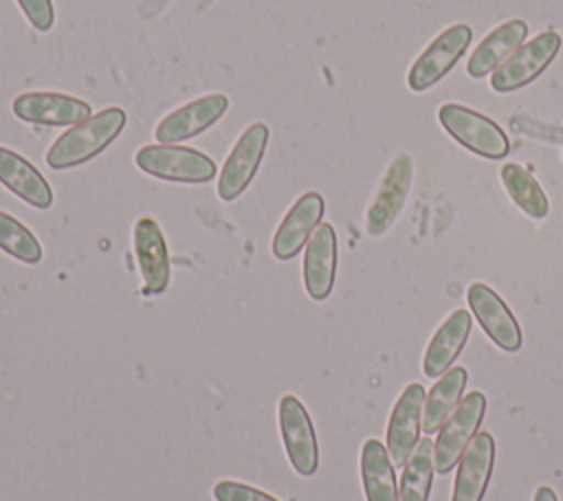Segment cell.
<instances>
[{"label":"cell","instance_id":"12","mask_svg":"<svg viewBox=\"0 0 563 501\" xmlns=\"http://www.w3.org/2000/svg\"><path fill=\"white\" fill-rule=\"evenodd\" d=\"M132 250L143 279V294H163L169 286L172 264L165 235L150 215L136 220L132 229Z\"/></svg>","mask_w":563,"mask_h":501},{"label":"cell","instance_id":"21","mask_svg":"<svg viewBox=\"0 0 563 501\" xmlns=\"http://www.w3.org/2000/svg\"><path fill=\"white\" fill-rule=\"evenodd\" d=\"M387 446L369 437L361 446V481L365 501H398V483Z\"/></svg>","mask_w":563,"mask_h":501},{"label":"cell","instance_id":"22","mask_svg":"<svg viewBox=\"0 0 563 501\" xmlns=\"http://www.w3.org/2000/svg\"><path fill=\"white\" fill-rule=\"evenodd\" d=\"M466 380H468V374L464 367H451L431 387L422 409V431L427 435L438 433L440 426L446 422V417L453 413V409L460 404Z\"/></svg>","mask_w":563,"mask_h":501},{"label":"cell","instance_id":"28","mask_svg":"<svg viewBox=\"0 0 563 501\" xmlns=\"http://www.w3.org/2000/svg\"><path fill=\"white\" fill-rule=\"evenodd\" d=\"M532 501H559V497H556V492H554L550 486H539V488L534 490Z\"/></svg>","mask_w":563,"mask_h":501},{"label":"cell","instance_id":"20","mask_svg":"<svg viewBox=\"0 0 563 501\" xmlns=\"http://www.w3.org/2000/svg\"><path fill=\"white\" fill-rule=\"evenodd\" d=\"M528 24L523 20H508L493 29L471 53L466 62V73L475 79L490 75L499 64H504L526 40Z\"/></svg>","mask_w":563,"mask_h":501},{"label":"cell","instance_id":"19","mask_svg":"<svg viewBox=\"0 0 563 501\" xmlns=\"http://www.w3.org/2000/svg\"><path fill=\"white\" fill-rule=\"evenodd\" d=\"M471 312L468 310H453L442 325L431 336L427 352L422 356V371L427 378H440L453 360L460 356V352L466 345V338L471 334Z\"/></svg>","mask_w":563,"mask_h":501},{"label":"cell","instance_id":"27","mask_svg":"<svg viewBox=\"0 0 563 501\" xmlns=\"http://www.w3.org/2000/svg\"><path fill=\"white\" fill-rule=\"evenodd\" d=\"M20 11L24 13V18L29 20V24L40 31L46 33L53 29L55 24V9L51 0H15Z\"/></svg>","mask_w":563,"mask_h":501},{"label":"cell","instance_id":"6","mask_svg":"<svg viewBox=\"0 0 563 501\" xmlns=\"http://www.w3.org/2000/svg\"><path fill=\"white\" fill-rule=\"evenodd\" d=\"M413 182V158L400 152L385 169L365 213V231L372 237L385 235L400 218Z\"/></svg>","mask_w":563,"mask_h":501},{"label":"cell","instance_id":"17","mask_svg":"<svg viewBox=\"0 0 563 501\" xmlns=\"http://www.w3.org/2000/svg\"><path fill=\"white\" fill-rule=\"evenodd\" d=\"M301 272L310 299L323 301L330 297L336 277V233L332 224L321 222L308 240Z\"/></svg>","mask_w":563,"mask_h":501},{"label":"cell","instance_id":"16","mask_svg":"<svg viewBox=\"0 0 563 501\" xmlns=\"http://www.w3.org/2000/svg\"><path fill=\"white\" fill-rule=\"evenodd\" d=\"M495 466V439L479 431L460 457L451 501H482Z\"/></svg>","mask_w":563,"mask_h":501},{"label":"cell","instance_id":"1","mask_svg":"<svg viewBox=\"0 0 563 501\" xmlns=\"http://www.w3.org/2000/svg\"><path fill=\"white\" fill-rule=\"evenodd\" d=\"M128 114L119 105H110L66 130L46 152V165L55 171L79 167L99 156L123 132Z\"/></svg>","mask_w":563,"mask_h":501},{"label":"cell","instance_id":"15","mask_svg":"<svg viewBox=\"0 0 563 501\" xmlns=\"http://www.w3.org/2000/svg\"><path fill=\"white\" fill-rule=\"evenodd\" d=\"M466 301L484 334L504 352H517L523 343L521 327L504 299L486 283H471Z\"/></svg>","mask_w":563,"mask_h":501},{"label":"cell","instance_id":"13","mask_svg":"<svg viewBox=\"0 0 563 501\" xmlns=\"http://www.w3.org/2000/svg\"><path fill=\"white\" fill-rule=\"evenodd\" d=\"M325 213V200L319 191L301 193L282 218L273 240L271 253L279 261L292 259L312 237Z\"/></svg>","mask_w":563,"mask_h":501},{"label":"cell","instance_id":"14","mask_svg":"<svg viewBox=\"0 0 563 501\" xmlns=\"http://www.w3.org/2000/svg\"><path fill=\"white\" fill-rule=\"evenodd\" d=\"M427 391L420 382H409L398 396L389 422H387V453L394 466H405L413 448L420 442L422 428V409Z\"/></svg>","mask_w":563,"mask_h":501},{"label":"cell","instance_id":"5","mask_svg":"<svg viewBox=\"0 0 563 501\" xmlns=\"http://www.w3.org/2000/svg\"><path fill=\"white\" fill-rule=\"evenodd\" d=\"M277 424L286 457L301 477H312L319 468V444L312 417L295 393H284L277 404Z\"/></svg>","mask_w":563,"mask_h":501},{"label":"cell","instance_id":"26","mask_svg":"<svg viewBox=\"0 0 563 501\" xmlns=\"http://www.w3.org/2000/svg\"><path fill=\"white\" fill-rule=\"evenodd\" d=\"M213 499L216 501H279L277 497L244 483V481H235V479H220L213 483Z\"/></svg>","mask_w":563,"mask_h":501},{"label":"cell","instance_id":"4","mask_svg":"<svg viewBox=\"0 0 563 501\" xmlns=\"http://www.w3.org/2000/svg\"><path fill=\"white\" fill-rule=\"evenodd\" d=\"M268 138H271V130L262 121L251 123L240 134L218 176L216 193L222 202H233L249 189V185L253 182L262 165Z\"/></svg>","mask_w":563,"mask_h":501},{"label":"cell","instance_id":"8","mask_svg":"<svg viewBox=\"0 0 563 501\" xmlns=\"http://www.w3.org/2000/svg\"><path fill=\"white\" fill-rule=\"evenodd\" d=\"M561 48V35L543 31L528 44L519 46L504 64L493 70L490 88L495 92H512L534 81L556 57Z\"/></svg>","mask_w":563,"mask_h":501},{"label":"cell","instance_id":"18","mask_svg":"<svg viewBox=\"0 0 563 501\" xmlns=\"http://www.w3.org/2000/svg\"><path fill=\"white\" fill-rule=\"evenodd\" d=\"M0 185L33 209L46 211L53 204V189L40 169L4 145H0Z\"/></svg>","mask_w":563,"mask_h":501},{"label":"cell","instance_id":"10","mask_svg":"<svg viewBox=\"0 0 563 501\" xmlns=\"http://www.w3.org/2000/svg\"><path fill=\"white\" fill-rule=\"evenodd\" d=\"M227 110H229V99L222 92H209V94L196 97L185 105L165 114L154 127V138L165 145L194 138L205 130H209L216 121H220Z\"/></svg>","mask_w":563,"mask_h":501},{"label":"cell","instance_id":"11","mask_svg":"<svg viewBox=\"0 0 563 501\" xmlns=\"http://www.w3.org/2000/svg\"><path fill=\"white\" fill-rule=\"evenodd\" d=\"M13 114L33 125L73 127L92 116V105L86 99L62 92H22L11 103Z\"/></svg>","mask_w":563,"mask_h":501},{"label":"cell","instance_id":"25","mask_svg":"<svg viewBox=\"0 0 563 501\" xmlns=\"http://www.w3.org/2000/svg\"><path fill=\"white\" fill-rule=\"evenodd\" d=\"M0 250L22 264H40L44 257L40 240L29 226L7 211H0Z\"/></svg>","mask_w":563,"mask_h":501},{"label":"cell","instance_id":"24","mask_svg":"<svg viewBox=\"0 0 563 501\" xmlns=\"http://www.w3.org/2000/svg\"><path fill=\"white\" fill-rule=\"evenodd\" d=\"M433 472V444L429 439H422L402 466L398 501H429Z\"/></svg>","mask_w":563,"mask_h":501},{"label":"cell","instance_id":"7","mask_svg":"<svg viewBox=\"0 0 563 501\" xmlns=\"http://www.w3.org/2000/svg\"><path fill=\"white\" fill-rule=\"evenodd\" d=\"M486 411V396L482 391H471L460 400L446 422L440 426L438 439L433 444V468L440 475L451 472L457 464L466 446L477 435V428L484 420Z\"/></svg>","mask_w":563,"mask_h":501},{"label":"cell","instance_id":"9","mask_svg":"<svg viewBox=\"0 0 563 501\" xmlns=\"http://www.w3.org/2000/svg\"><path fill=\"white\" fill-rule=\"evenodd\" d=\"M471 37L473 31L468 24H451L449 29H444L411 64L407 86L413 92H422L435 86L462 57V53L471 44Z\"/></svg>","mask_w":563,"mask_h":501},{"label":"cell","instance_id":"2","mask_svg":"<svg viewBox=\"0 0 563 501\" xmlns=\"http://www.w3.org/2000/svg\"><path fill=\"white\" fill-rule=\"evenodd\" d=\"M136 167L158 180L180 185H205L216 178V163L200 149L185 145H143L134 154Z\"/></svg>","mask_w":563,"mask_h":501},{"label":"cell","instance_id":"3","mask_svg":"<svg viewBox=\"0 0 563 501\" xmlns=\"http://www.w3.org/2000/svg\"><path fill=\"white\" fill-rule=\"evenodd\" d=\"M438 121L453 141L482 158L497 160L508 156L510 152V141L506 132L495 121L466 105L444 103L438 110Z\"/></svg>","mask_w":563,"mask_h":501},{"label":"cell","instance_id":"23","mask_svg":"<svg viewBox=\"0 0 563 501\" xmlns=\"http://www.w3.org/2000/svg\"><path fill=\"white\" fill-rule=\"evenodd\" d=\"M499 176H501V185H504L506 193L526 215H530L534 220H543L548 215V211H550L548 196L530 171H526L517 163H506L501 167Z\"/></svg>","mask_w":563,"mask_h":501}]
</instances>
